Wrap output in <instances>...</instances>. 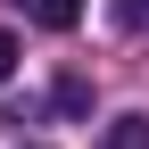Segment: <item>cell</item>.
<instances>
[{
	"label": "cell",
	"instance_id": "6da1fadb",
	"mask_svg": "<svg viewBox=\"0 0 149 149\" xmlns=\"http://www.w3.org/2000/svg\"><path fill=\"white\" fill-rule=\"evenodd\" d=\"M17 8H25L33 25H50V33H66L74 17H83V0H17Z\"/></svg>",
	"mask_w": 149,
	"mask_h": 149
},
{
	"label": "cell",
	"instance_id": "7a4b0ae2",
	"mask_svg": "<svg viewBox=\"0 0 149 149\" xmlns=\"http://www.w3.org/2000/svg\"><path fill=\"white\" fill-rule=\"evenodd\" d=\"M108 149H149V116H116L108 124Z\"/></svg>",
	"mask_w": 149,
	"mask_h": 149
},
{
	"label": "cell",
	"instance_id": "277c9868",
	"mask_svg": "<svg viewBox=\"0 0 149 149\" xmlns=\"http://www.w3.org/2000/svg\"><path fill=\"white\" fill-rule=\"evenodd\" d=\"M8 74H17V42L0 33V83H8Z\"/></svg>",
	"mask_w": 149,
	"mask_h": 149
},
{
	"label": "cell",
	"instance_id": "3957f363",
	"mask_svg": "<svg viewBox=\"0 0 149 149\" xmlns=\"http://www.w3.org/2000/svg\"><path fill=\"white\" fill-rule=\"evenodd\" d=\"M116 17L124 25H149V0H116Z\"/></svg>",
	"mask_w": 149,
	"mask_h": 149
}]
</instances>
